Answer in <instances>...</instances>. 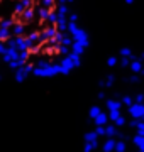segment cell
<instances>
[{"mask_svg":"<svg viewBox=\"0 0 144 152\" xmlns=\"http://www.w3.org/2000/svg\"><path fill=\"white\" fill-rule=\"evenodd\" d=\"M68 22H71V24H78V14H76V12L70 10V14H68Z\"/></svg>","mask_w":144,"mask_h":152,"instance_id":"cell-31","label":"cell"},{"mask_svg":"<svg viewBox=\"0 0 144 152\" xmlns=\"http://www.w3.org/2000/svg\"><path fill=\"white\" fill-rule=\"evenodd\" d=\"M7 39H10V31H4V29H0V42H5Z\"/></svg>","mask_w":144,"mask_h":152,"instance_id":"cell-30","label":"cell"},{"mask_svg":"<svg viewBox=\"0 0 144 152\" xmlns=\"http://www.w3.org/2000/svg\"><path fill=\"white\" fill-rule=\"evenodd\" d=\"M105 107H107V110H109V112H120L122 103H120V100L109 98V100H105Z\"/></svg>","mask_w":144,"mask_h":152,"instance_id":"cell-9","label":"cell"},{"mask_svg":"<svg viewBox=\"0 0 144 152\" xmlns=\"http://www.w3.org/2000/svg\"><path fill=\"white\" fill-rule=\"evenodd\" d=\"M104 129H105V137H107V139H115V135H117V132H119V129H115V127H114L112 124H107Z\"/></svg>","mask_w":144,"mask_h":152,"instance_id":"cell-15","label":"cell"},{"mask_svg":"<svg viewBox=\"0 0 144 152\" xmlns=\"http://www.w3.org/2000/svg\"><path fill=\"white\" fill-rule=\"evenodd\" d=\"M24 34H26V26H24L22 22L15 20L10 29V37H22Z\"/></svg>","mask_w":144,"mask_h":152,"instance_id":"cell-6","label":"cell"},{"mask_svg":"<svg viewBox=\"0 0 144 152\" xmlns=\"http://www.w3.org/2000/svg\"><path fill=\"white\" fill-rule=\"evenodd\" d=\"M119 54H120V58H126V59H129V61L137 59V56L132 53V49L131 48H120L119 49Z\"/></svg>","mask_w":144,"mask_h":152,"instance_id":"cell-11","label":"cell"},{"mask_svg":"<svg viewBox=\"0 0 144 152\" xmlns=\"http://www.w3.org/2000/svg\"><path fill=\"white\" fill-rule=\"evenodd\" d=\"M120 103H122V107H131V105L134 103L132 102V96H131V95H122L120 96Z\"/></svg>","mask_w":144,"mask_h":152,"instance_id":"cell-22","label":"cell"},{"mask_svg":"<svg viewBox=\"0 0 144 152\" xmlns=\"http://www.w3.org/2000/svg\"><path fill=\"white\" fill-rule=\"evenodd\" d=\"M46 22H48L49 26H54V24H56V14H54V10H49V14H48V19H46Z\"/></svg>","mask_w":144,"mask_h":152,"instance_id":"cell-29","label":"cell"},{"mask_svg":"<svg viewBox=\"0 0 144 152\" xmlns=\"http://www.w3.org/2000/svg\"><path fill=\"white\" fill-rule=\"evenodd\" d=\"M127 151V144L122 140H115V145H114V152H126Z\"/></svg>","mask_w":144,"mask_h":152,"instance_id":"cell-21","label":"cell"},{"mask_svg":"<svg viewBox=\"0 0 144 152\" xmlns=\"http://www.w3.org/2000/svg\"><path fill=\"white\" fill-rule=\"evenodd\" d=\"M0 81H2V75H0Z\"/></svg>","mask_w":144,"mask_h":152,"instance_id":"cell-39","label":"cell"},{"mask_svg":"<svg viewBox=\"0 0 144 152\" xmlns=\"http://www.w3.org/2000/svg\"><path fill=\"white\" fill-rule=\"evenodd\" d=\"M129 63H131V61L126 59V58H120V59L117 61V64L120 66V68H129Z\"/></svg>","mask_w":144,"mask_h":152,"instance_id":"cell-33","label":"cell"},{"mask_svg":"<svg viewBox=\"0 0 144 152\" xmlns=\"http://www.w3.org/2000/svg\"><path fill=\"white\" fill-rule=\"evenodd\" d=\"M32 75L36 78H53V76L60 75V68L58 63H51L46 59H39L32 68Z\"/></svg>","mask_w":144,"mask_h":152,"instance_id":"cell-1","label":"cell"},{"mask_svg":"<svg viewBox=\"0 0 144 152\" xmlns=\"http://www.w3.org/2000/svg\"><path fill=\"white\" fill-rule=\"evenodd\" d=\"M114 83H115V76L114 75H107L105 78H104V90H105V88H112L114 86Z\"/></svg>","mask_w":144,"mask_h":152,"instance_id":"cell-20","label":"cell"},{"mask_svg":"<svg viewBox=\"0 0 144 152\" xmlns=\"http://www.w3.org/2000/svg\"><path fill=\"white\" fill-rule=\"evenodd\" d=\"M37 5L43 7V9H46V10H51V9H54L56 2H53V0H44V2H39Z\"/></svg>","mask_w":144,"mask_h":152,"instance_id":"cell-23","label":"cell"},{"mask_svg":"<svg viewBox=\"0 0 144 152\" xmlns=\"http://www.w3.org/2000/svg\"><path fill=\"white\" fill-rule=\"evenodd\" d=\"M83 140L88 142V144H92V142H98V137H97V134H95L93 130H90L83 135Z\"/></svg>","mask_w":144,"mask_h":152,"instance_id":"cell-19","label":"cell"},{"mask_svg":"<svg viewBox=\"0 0 144 152\" xmlns=\"http://www.w3.org/2000/svg\"><path fill=\"white\" fill-rule=\"evenodd\" d=\"M34 19H36V12H34V7H31V9H27V10H24L21 14V20L19 22H22L24 26H26V24H31Z\"/></svg>","mask_w":144,"mask_h":152,"instance_id":"cell-8","label":"cell"},{"mask_svg":"<svg viewBox=\"0 0 144 152\" xmlns=\"http://www.w3.org/2000/svg\"><path fill=\"white\" fill-rule=\"evenodd\" d=\"M132 144L137 147V152H144V137L143 135H136L132 137Z\"/></svg>","mask_w":144,"mask_h":152,"instance_id":"cell-18","label":"cell"},{"mask_svg":"<svg viewBox=\"0 0 144 152\" xmlns=\"http://www.w3.org/2000/svg\"><path fill=\"white\" fill-rule=\"evenodd\" d=\"M56 31L54 26H46L43 31H39V41H41V44H46V42H49L51 39L56 36Z\"/></svg>","mask_w":144,"mask_h":152,"instance_id":"cell-4","label":"cell"},{"mask_svg":"<svg viewBox=\"0 0 144 152\" xmlns=\"http://www.w3.org/2000/svg\"><path fill=\"white\" fill-rule=\"evenodd\" d=\"M119 117H122L120 112H109V113H107V118L110 120L112 124H114V122H115V120L119 118Z\"/></svg>","mask_w":144,"mask_h":152,"instance_id":"cell-27","label":"cell"},{"mask_svg":"<svg viewBox=\"0 0 144 152\" xmlns=\"http://www.w3.org/2000/svg\"><path fill=\"white\" fill-rule=\"evenodd\" d=\"M82 66V58L80 56H75V54H70L65 56V58H61V61L58 63V68H60V75H70L73 69H76Z\"/></svg>","mask_w":144,"mask_h":152,"instance_id":"cell-2","label":"cell"},{"mask_svg":"<svg viewBox=\"0 0 144 152\" xmlns=\"http://www.w3.org/2000/svg\"><path fill=\"white\" fill-rule=\"evenodd\" d=\"M124 81L126 83H132V85H137V83L141 81V76L139 75H131V76H127V78H124Z\"/></svg>","mask_w":144,"mask_h":152,"instance_id":"cell-24","label":"cell"},{"mask_svg":"<svg viewBox=\"0 0 144 152\" xmlns=\"http://www.w3.org/2000/svg\"><path fill=\"white\" fill-rule=\"evenodd\" d=\"M102 113V108H100L98 105H93V107H90V112H88V124L90 122H93L98 115Z\"/></svg>","mask_w":144,"mask_h":152,"instance_id":"cell-13","label":"cell"},{"mask_svg":"<svg viewBox=\"0 0 144 152\" xmlns=\"http://www.w3.org/2000/svg\"><path fill=\"white\" fill-rule=\"evenodd\" d=\"M93 124H95V127H105V125L109 124V118H107L105 112H102V113H100L98 117L93 120Z\"/></svg>","mask_w":144,"mask_h":152,"instance_id":"cell-14","label":"cell"},{"mask_svg":"<svg viewBox=\"0 0 144 152\" xmlns=\"http://www.w3.org/2000/svg\"><path fill=\"white\" fill-rule=\"evenodd\" d=\"M31 7H34V2H31V0L19 2V4H15V5H14V14H15V15H21L24 10H27V9H31Z\"/></svg>","mask_w":144,"mask_h":152,"instance_id":"cell-7","label":"cell"},{"mask_svg":"<svg viewBox=\"0 0 144 152\" xmlns=\"http://www.w3.org/2000/svg\"><path fill=\"white\" fill-rule=\"evenodd\" d=\"M98 147V142H92V144H88V142H85L83 145V152H93L95 149Z\"/></svg>","mask_w":144,"mask_h":152,"instance_id":"cell-25","label":"cell"},{"mask_svg":"<svg viewBox=\"0 0 144 152\" xmlns=\"http://www.w3.org/2000/svg\"><path fill=\"white\" fill-rule=\"evenodd\" d=\"M127 110H129V115H131L132 120H143L144 118V105L132 103Z\"/></svg>","mask_w":144,"mask_h":152,"instance_id":"cell-5","label":"cell"},{"mask_svg":"<svg viewBox=\"0 0 144 152\" xmlns=\"http://www.w3.org/2000/svg\"><path fill=\"white\" fill-rule=\"evenodd\" d=\"M143 100H144L143 93H137L136 96H132V102H134V103H137V105H143Z\"/></svg>","mask_w":144,"mask_h":152,"instance_id":"cell-32","label":"cell"},{"mask_svg":"<svg viewBox=\"0 0 144 152\" xmlns=\"http://www.w3.org/2000/svg\"><path fill=\"white\" fill-rule=\"evenodd\" d=\"M56 51H58V54H61L63 58L70 54V48H65V46H56Z\"/></svg>","mask_w":144,"mask_h":152,"instance_id":"cell-28","label":"cell"},{"mask_svg":"<svg viewBox=\"0 0 144 152\" xmlns=\"http://www.w3.org/2000/svg\"><path fill=\"white\" fill-rule=\"evenodd\" d=\"M5 42H0V58H2V56H4V53H5Z\"/></svg>","mask_w":144,"mask_h":152,"instance_id":"cell-36","label":"cell"},{"mask_svg":"<svg viewBox=\"0 0 144 152\" xmlns=\"http://www.w3.org/2000/svg\"><path fill=\"white\" fill-rule=\"evenodd\" d=\"M137 122H139V120H131V122H129V125H131V129H136V125H137Z\"/></svg>","mask_w":144,"mask_h":152,"instance_id":"cell-38","label":"cell"},{"mask_svg":"<svg viewBox=\"0 0 144 152\" xmlns=\"http://www.w3.org/2000/svg\"><path fill=\"white\" fill-rule=\"evenodd\" d=\"M97 96H98V100H105V93H104V90H100Z\"/></svg>","mask_w":144,"mask_h":152,"instance_id":"cell-37","label":"cell"},{"mask_svg":"<svg viewBox=\"0 0 144 152\" xmlns=\"http://www.w3.org/2000/svg\"><path fill=\"white\" fill-rule=\"evenodd\" d=\"M127 124V120H126V117H124V115H122V117H119V118L115 120V122H114V127H115V129H119V127H124V125Z\"/></svg>","mask_w":144,"mask_h":152,"instance_id":"cell-26","label":"cell"},{"mask_svg":"<svg viewBox=\"0 0 144 152\" xmlns=\"http://www.w3.org/2000/svg\"><path fill=\"white\" fill-rule=\"evenodd\" d=\"M129 68H131V73H132V75L141 76V73H143V61H139V59L131 61V63H129Z\"/></svg>","mask_w":144,"mask_h":152,"instance_id":"cell-10","label":"cell"},{"mask_svg":"<svg viewBox=\"0 0 144 152\" xmlns=\"http://www.w3.org/2000/svg\"><path fill=\"white\" fill-rule=\"evenodd\" d=\"M95 134H97V137H105V129L104 127H95Z\"/></svg>","mask_w":144,"mask_h":152,"instance_id":"cell-35","label":"cell"},{"mask_svg":"<svg viewBox=\"0 0 144 152\" xmlns=\"http://www.w3.org/2000/svg\"><path fill=\"white\" fill-rule=\"evenodd\" d=\"M114 145H115V139H105L102 144V152H114Z\"/></svg>","mask_w":144,"mask_h":152,"instance_id":"cell-16","label":"cell"},{"mask_svg":"<svg viewBox=\"0 0 144 152\" xmlns=\"http://www.w3.org/2000/svg\"><path fill=\"white\" fill-rule=\"evenodd\" d=\"M107 66H110V68L117 66V56H110V58L107 59Z\"/></svg>","mask_w":144,"mask_h":152,"instance_id":"cell-34","label":"cell"},{"mask_svg":"<svg viewBox=\"0 0 144 152\" xmlns=\"http://www.w3.org/2000/svg\"><path fill=\"white\" fill-rule=\"evenodd\" d=\"M34 12H36V17L39 19V22H46V19H48V14H49V10H46V9H43V7L36 5Z\"/></svg>","mask_w":144,"mask_h":152,"instance_id":"cell-12","label":"cell"},{"mask_svg":"<svg viewBox=\"0 0 144 152\" xmlns=\"http://www.w3.org/2000/svg\"><path fill=\"white\" fill-rule=\"evenodd\" d=\"M14 19L12 17H5V19H0V29H4V31H10L12 26H14Z\"/></svg>","mask_w":144,"mask_h":152,"instance_id":"cell-17","label":"cell"},{"mask_svg":"<svg viewBox=\"0 0 144 152\" xmlns=\"http://www.w3.org/2000/svg\"><path fill=\"white\" fill-rule=\"evenodd\" d=\"M32 68H34V64H31V63H27L26 66H21V68H17V69L14 71V78H15V81H17V83L26 81L29 76L32 75Z\"/></svg>","mask_w":144,"mask_h":152,"instance_id":"cell-3","label":"cell"}]
</instances>
